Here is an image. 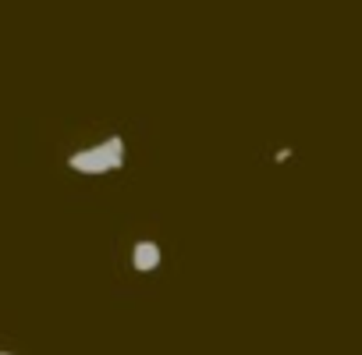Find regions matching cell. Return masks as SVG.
Returning a JSON list of instances; mask_svg holds the SVG:
<instances>
[{"label":"cell","instance_id":"1","mask_svg":"<svg viewBox=\"0 0 362 355\" xmlns=\"http://www.w3.org/2000/svg\"><path fill=\"white\" fill-rule=\"evenodd\" d=\"M128 146L121 135H107L93 146H82L75 153H68V170L86 174V178H100V174H117L124 167Z\"/></svg>","mask_w":362,"mask_h":355},{"label":"cell","instance_id":"2","mask_svg":"<svg viewBox=\"0 0 362 355\" xmlns=\"http://www.w3.org/2000/svg\"><path fill=\"white\" fill-rule=\"evenodd\" d=\"M160 263H163V249L153 238H142V242L132 245V267H135V274H153V270H160Z\"/></svg>","mask_w":362,"mask_h":355},{"label":"cell","instance_id":"3","mask_svg":"<svg viewBox=\"0 0 362 355\" xmlns=\"http://www.w3.org/2000/svg\"><path fill=\"white\" fill-rule=\"evenodd\" d=\"M284 160H291V149H277L274 153V163H284Z\"/></svg>","mask_w":362,"mask_h":355},{"label":"cell","instance_id":"4","mask_svg":"<svg viewBox=\"0 0 362 355\" xmlns=\"http://www.w3.org/2000/svg\"><path fill=\"white\" fill-rule=\"evenodd\" d=\"M0 355H15V351H0Z\"/></svg>","mask_w":362,"mask_h":355}]
</instances>
